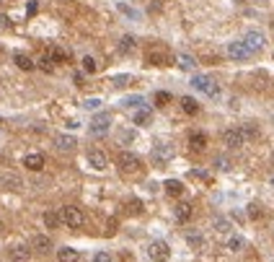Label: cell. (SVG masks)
<instances>
[{
	"instance_id": "cell-1",
	"label": "cell",
	"mask_w": 274,
	"mask_h": 262,
	"mask_svg": "<svg viewBox=\"0 0 274 262\" xmlns=\"http://www.w3.org/2000/svg\"><path fill=\"white\" fill-rule=\"evenodd\" d=\"M60 215H62V223L67 226V229H83V223H86L83 210L75 208V205H65Z\"/></svg>"
},
{
	"instance_id": "cell-2",
	"label": "cell",
	"mask_w": 274,
	"mask_h": 262,
	"mask_svg": "<svg viewBox=\"0 0 274 262\" xmlns=\"http://www.w3.org/2000/svg\"><path fill=\"white\" fill-rule=\"evenodd\" d=\"M191 86L197 88V91H202L204 96H220V86L215 83V78H210V75H194L191 78Z\"/></svg>"
},
{
	"instance_id": "cell-3",
	"label": "cell",
	"mask_w": 274,
	"mask_h": 262,
	"mask_svg": "<svg viewBox=\"0 0 274 262\" xmlns=\"http://www.w3.org/2000/svg\"><path fill=\"white\" fill-rule=\"evenodd\" d=\"M117 164H119V172H124V174H137V172L142 169L140 156H135V153H130V151H122Z\"/></svg>"
},
{
	"instance_id": "cell-4",
	"label": "cell",
	"mask_w": 274,
	"mask_h": 262,
	"mask_svg": "<svg viewBox=\"0 0 274 262\" xmlns=\"http://www.w3.org/2000/svg\"><path fill=\"white\" fill-rule=\"evenodd\" d=\"M225 52H228V58L235 60V63H243V60H248L251 55H254V52H251V50L246 47V42H243V39H241V42H230Z\"/></svg>"
},
{
	"instance_id": "cell-5",
	"label": "cell",
	"mask_w": 274,
	"mask_h": 262,
	"mask_svg": "<svg viewBox=\"0 0 274 262\" xmlns=\"http://www.w3.org/2000/svg\"><path fill=\"white\" fill-rule=\"evenodd\" d=\"M223 143L230 148V151H238L241 145H246V135H243V130L230 128V130H225V132H223Z\"/></svg>"
},
{
	"instance_id": "cell-6",
	"label": "cell",
	"mask_w": 274,
	"mask_h": 262,
	"mask_svg": "<svg viewBox=\"0 0 274 262\" xmlns=\"http://www.w3.org/2000/svg\"><path fill=\"white\" fill-rule=\"evenodd\" d=\"M147 257H150L153 262H168L171 247H168L166 242H153L150 247H147Z\"/></svg>"
},
{
	"instance_id": "cell-7",
	"label": "cell",
	"mask_w": 274,
	"mask_h": 262,
	"mask_svg": "<svg viewBox=\"0 0 274 262\" xmlns=\"http://www.w3.org/2000/svg\"><path fill=\"white\" fill-rule=\"evenodd\" d=\"M88 164H91V169H96V172H104V169L109 166V156L101 151V148H91L88 151Z\"/></svg>"
},
{
	"instance_id": "cell-8",
	"label": "cell",
	"mask_w": 274,
	"mask_h": 262,
	"mask_svg": "<svg viewBox=\"0 0 274 262\" xmlns=\"http://www.w3.org/2000/svg\"><path fill=\"white\" fill-rule=\"evenodd\" d=\"M109 128H111V115H98V117H93V122H91L88 130H91L93 138H98V135H106Z\"/></svg>"
},
{
	"instance_id": "cell-9",
	"label": "cell",
	"mask_w": 274,
	"mask_h": 262,
	"mask_svg": "<svg viewBox=\"0 0 274 262\" xmlns=\"http://www.w3.org/2000/svg\"><path fill=\"white\" fill-rule=\"evenodd\" d=\"M243 42H246V47L254 52V55L261 52V50H264V44H267V39H264V34H261V31H246Z\"/></svg>"
},
{
	"instance_id": "cell-10",
	"label": "cell",
	"mask_w": 274,
	"mask_h": 262,
	"mask_svg": "<svg viewBox=\"0 0 274 262\" xmlns=\"http://www.w3.org/2000/svg\"><path fill=\"white\" fill-rule=\"evenodd\" d=\"M150 158H153V164H158V166H161V164H166V161H171V158H174V148L161 143V145H155V148H153Z\"/></svg>"
},
{
	"instance_id": "cell-11",
	"label": "cell",
	"mask_w": 274,
	"mask_h": 262,
	"mask_svg": "<svg viewBox=\"0 0 274 262\" xmlns=\"http://www.w3.org/2000/svg\"><path fill=\"white\" fill-rule=\"evenodd\" d=\"M132 122H135V125H140V128H147V125L153 122V109H150V107H140V109H135Z\"/></svg>"
},
{
	"instance_id": "cell-12",
	"label": "cell",
	"mask_w": 274,
	"mask_h": 262,
	"mask_svg": "<svg viewBox=\"0 0 274 262\" xmlns=\"http://www.w3.org/2000/svg\"><path fill=\"white\" fill-rule=\"evenodd\" d=\"M24 166L29 169V172H42V169H44V156H42V153H29V156H24Z\"/></svg>"
},
{
	"instance_id": "cell-13",
	"label": "cell",
	"mask_w": 274,
	"mask_h": 262,
	"mask_svg": "<svg viewBox=\"0 0 274 262\" xmlns=\"http://www.w3.org/2000/svg\"><path fill=\"white\" fill-rule=\"evenodd\" d=\"M75 145H78V140L73 135H57V151L70 153V151H75Z\"/></svg>"
},
{
	"instance_id": "cell-14",
	"label": "cell",
	"mask_w": 274,
	"mask_h": 262,
	"mask_svg": "<svg viewBox=\"0 0 274 262\" xmlns=\"http://www.w3.org/2000/svg\"><path fill=\"white\" fill-rule=\"evenodd\" d=\"M21 185H24V182H21L16 174H3V177H0V187H3V190L16 192V190H21Z\"/></svg>"
},
{
	"instance_id": "cell-15",
	"label": "cell",
	"mask_w": 274,
	"mask_h": 262,
	"mask_svg": "<svg viewBox=\"0 0 274 262\" xmlns=\"http://www.w3.org/2000/svg\"><path fill=\"white\" fill-rule=\"evenodd\" d=\"M189 148L191 151H204V148H207V135L204 132H191L189 135Z\"/></svg>"
},
{
	"instance_id": "cell-16",
	"label": "cell",
	"mask_w": 274,
	"mask_h": 262,
	"mask_svg": "<svg viewBox=\"0 0 274 262\" xmlns=\"http://www.w3.org/2000/svg\"><path fill=\"white\" fill-rule=\"evenodd\" d=\"M163 190L168 192L171 197H179V195H184V185H181L179 179H166V182H163Z\"/></svg>"
},
{
	"instance_id": "cell-17",
	"label": "cell",
	"mask_w": 274,
	"mask_h": 262,
	"mask_svg": "<svg viewBox=\"0 0 274 262\" xmlns=\"http://www.w3.org/2000/svg\"><path fill=\"white\" fill-rule=\"evenodd\" d=\"M34 249H37L39 255H47V252H52V242H49V236H44V234L34 236Z\"/></svg>"
},
{
	"instance_id": "cell-18",
	"label": "cell",
	"mask_w": 274,
	"mask_h": 262,
	"mask_svg": "<svg viewBox=\"0 0 274 262\" xmlns=\"http://www.w3.org/2000/svg\"><path fill=\"white\" fill-rule=\"evenodd\" d=\"M78 249H73V247H60L57 249V260L60 262H78Z\"/></svg>"
},
{
	"instance_id": "cell-19",
	"label": "cell",
	"mask_w": 274,
	"mask_h": 262,
	"mask_svg": "<svg viewBox=\"0 0 274 262\" xmlns=\"http://www.w3.org/2000/svg\"><path fill=\"white\" fill-rule=\"evenodd\" d=\"M135 47H137V39L132 37V34H124V37L119 39V52L122 55H132Z\"/></svg>"
},
{
	"instance_id": "cell-20",
	"label": "cell",
	"mask_w": 274,
	"mask_h": 262,
	"mask_svg": "<svg viewBox=\"0 0 274 262\" xmlns=\"http://www.w3.org/2000/svg\"><path fill=\"white\" fill-rule=\"evenodd\" d=\"M13 63L21 67V70H34V67H37V63H34L29 55H24V52H16L13 55Z\"/></svg>"
},
{
	"instance_id": "cell-21",
	"label": "cell",
	"mask_w": 274,
	"mask_h": 262,
	"mask_svg": "<svg viewBox=\"0 0 274 262\" xmlns=\"http://www.w3.org/2000/svg\"><path fill=\"white\" fill-rule=\"evenodd\" d=\"M191 215H194V210H191L189 202H179V205H176V221H179V223H186Z\"/></svg>"
},
{
	"instance_id": "cell-22",
	"label": "cell",
	"mask_w": 274,
	"mask_h": 262,
	"mask_svg": "<svg viewBox=\"0 0 274 262\" xmlns=\"http://www.w3.org/2000/svg\"><path fill=\"white\" fill-rule=\"evenodd\" d=\"M29 247H24V244H16L13 249H10V260H16V262H26L29 260Z\"/></svg>"
},
{
	"instance_id": "cell-23",
	"label": "cell",
	"mask_w": 274,
	"mask_h": 262,
	"mask_svg": "<svg viewBox=\"0 0 274 262\" xmlns=\"http://www.w3.org/2000/svg\"><path fill=\"white\" fill-rule=\"evenodd\" d=\"M60 221H62L60 213H54V210H47V213H44V226H47V229H57V226H60Z\"/></svg>"
},
{
	"instance_id": "cell-24",
	"label": "cell",
	"mask_w": 274,
	"mask_h": 262,
	"mask_svg": "<svg viewBox=\"0 0 274 262\" xmlns=\"http://www.w3.org/2000/svg\"><path fill=\"white\" fill-rule=\"evenodd\" d=\"M181 109H184L186 115H197V112H199V104H197V99L184 96V99H181Z\"/></svg>"
},
{
	"instance_id": "cell-25",
	"label": "cell",
	"mask_w": 274,
	"mask_h": 262,
	"mask_svg": "<svg viewBox=\"0 0 274 262\" xmlns=\"http://www.w3.org/2000/svg\"><path fill=\"white\" fill-rule=\"evenodd\" d=\"M176 63H179L181 70H194V67H197V60H194L191 55H179Z\"/></svg>"
},
{
	"instance_id": "cell-26",
	"label": "cell",
	"mask_w": 274,
	"mask_h": 262,
	"mask_svg": "<svg viewBox=\"0 0 274 262\" xmlns=\"http://www.w3.org/2000/svg\"><path fill=\"white\" fill-rule=\"evenodd\" d=\"M186 244H189L191 249H202V247H204V236L197 234V231H189V234H186Z\"/></svg>"
},
{
	"instance_id": "cell-27",
	"label": "cell",
	"mask_w": 274,
	"mask_h": 262,
	"mask_svg": "<svg viewBox=\"0 0 274 262\" xmlns=\"http://www.w3.org/2000/svg\"><path fill=\"white\" fill-rule=\"evenodd\" d=\"M47 55H49L52 63H65L67 60V50H62V47H52Z\"/></svg>"
},
{
	"instance_id": "cell-28",
	"label": "cell",
	"mask_w": 274,
	"mask_h": 262,
	"mask_svg": "<svg viewBox=\"0 0 274 262\" xmlns=\"http://www.w3.org/2000/svg\"><path fill=\"white\" fill-rule=\"evenodd\" d=\"M243 247H246L243 236H230V239H228V249H230V252H241Z\"/></svg>"
},
{
	"instance_id": "cell-29",
	"label": "cell",
	"mask_w": 274,
	"mask_h": 262,
	"mask_svg": "<svg viewBox=\"0 0 274 262\" xmlns=\"http://www.w3.org/2000/svg\"><path fill=\"white\" fill-rule=\"evenodd\" d=\"M230 229H233V223L228 218H215V231L218 234H230Z\"/></svg>"
},
{
	"instance_id": "cell-30",
	"label": "cell",
	"mask_w": 274,
	"mask_h": 262,
	"mask_svg": "<svg viewBox=\"0 0 274 262\" xmlns=\"http://www.w3.org/2000/svg\"><path fill=\"white\" fill-rule=\"evenodd\" d=\"M147 60H150L153 65H168V63H166L168 55H166V52H150V55H147Z\"/></svg>"
},
{
	"instance_id": "cell-31",
	"label": "cell",
	"mask_w": 274,
	"mask_h": 262,
	"mask_svg": "<svg viewBox=\"0 0 274 262\" xmlns=\"http://www.w3.org/2000/svg\"><path fill=\"white\" fill-rule=\"evenodd\" d=\"M117 8H119V13H124V16H130L132 21H137V18H140V13H137V10H135V8H130L127 3H117Z\"/></svg>"
},
{
	"instance_id": "cell-32",
	"label": "cell",
	"mask_w": 274,
	"mask_h": 262,
	"mask_svg": "<svg viewBox=\"0 0 274 262\" xmlns=\"http://www.w3.org/2000/svg\"><path fill=\"white\" fill-rule=\"evenodd\" d=\"M83 70H86V73H96V70H98V63L91 58V55H86V58H83Z\"/></svg>"
},
{
	"instance_id": "cell-33",
	"label": "cell",
	"mask_w": 274,
	"mask_h": 262,
	"mask_svg": "<svg viewBox=\"0 0 274 262\" xmlns=\"http://www.w3.org/2000/svg\"><path fill=\"white\" fill-rule=\"evenodd\" d=\"M246 213H248V218H251V221H259V218H261V205H256V202H251Z\"/></svg>"
},
{
	"instance_id": "cell-34",
	"label": "cell",
	"mask_w": 274,
	"mask_h": 262,
	"mask_svg": "<svg viewBox=\"0 0 274 262\" xmlns=\"http://www.w3.org/2000/svg\"><path fill=\"white\" fill-rule=\"evenodd\" d=\"M127 208H130L132 215H140V213L145 210V208H142V200H130V202H127Z\"/></svg>"
},
{
	"instance_id": "cell-35",
	"label": "cell",
	"mask_w": 274,
	"mask_h": 262,
	"mask_svg": "<svg viewBox=\"0 0 274 262\" xmlns=\"http://www.w3.org/2000/svg\"><path fill=\"white\" fill-rule=\"evenodd\" d=\"M168 101H171V94H168V91H158V94H155V104H158V107H166Z\"/></svg>"
},
{
	"instance_id": "cell-36",
	"label": "cell",
	"mask_w": 274,
	"mask_h": 262,
	"mask_svg": "<svg viewBox=\"0 0 274 262\" xmlns=\"http://www.w3.org/2000/svg\"><path fill=\"white\" fill-rule=\"evenodd\" d=\"M215 166H218L220 172H228V169H230V161H228L225 156H218V158H215Z\"/></svg>"
},
{
	"instance_id": "cell-37",
	"label": "cell",
	"mask_w": 274,
	"mask_h": 262,
	"mask_svg": "<svg viewBox=\"0 0 274 262\" xmlns=\"http://www.w3.org/2000/svg\"><path fill=\"white\" fill-rule=\"evenodd\" d=\"M39 65H42V70H47V73L54 70V65H52V60H49V55H44V58L39 60Z\"/></svg>"
},
{
	"instance_id": "cell-38",
	"label": "cell",
	"mask_w": 274,
	"mask_h": 262,
	"mask_svg": "<svg viewBox=\"0 0 274 262\" xmlns=\"http://www.w3.org/2000/svg\"><path fill=\"white\" fill-rule=\"evenodd\" d=\"M101 107V99H86L83 101V109H98Z\"/></svg>"
},
{
	"instance_id": "cell-39",
	"label": "cell",
	"mask_w": 274,
	"mask_h": 262,
	"mask_svg": "<svg viewBox=\"0 0 274 262\" xmlns=\"http://www.w3.org/2000/svg\"><path fill=\"white\" fill-rule=\"evenodd\" d=\"M122 104H124V107H135V104H140V107H142V96H130V99H124Z\"/></svg>"
},
{
	"instance_id": "cell-40",
	"label": "cell",
	"mask_w": 274,
	"mask_h": 262,
	"mask_svg": "<svg viewBox=\"0 0 274 262\" xmlns=\"http://www.w3.org/2000/svg\"><path fill=\"white\" fill-rule=\"evenodd\" d=\"M93 262H111V255H109V252H96V255H93Z\"/></svg>"
},
{
	"instance_id": "cell-41",
	"label": "cell",
	"mask_w": 274,
	"mask_h": 262,
	"mask_svg": "<svg viewBox=\"0 0 274 262\" xmlns=\"http://www.w3.org/2000/svg\"><path fill=\"white\" fill-rule=\"evenodd\" d=\"M130 83V75H117L114 78V86H127Z\"/></svg>"
},
{
	"instance_id": "cell-42",
	"label": "cell",
	"mask_w": 274,
	"mask_h": 262,
	"mask_svg": "<svg viewBox=\"0 0 274 262\" xmlns=\"http://www.w3.org/2000/svg\"><path fill=\"white\" fill-rule=\"evenodd\" d=\"M194 179H202V182H210V174L207 172H191Z\"/></svg>"
},
{
	"instance_id": "cell-43",
	"label": "cell",
	"mask_w": 274,
	"mask_h": 262,
	"mask_svg": "<svg viewBox=\"0 0 274 262\" xmlns=\"http://www.w3.org/2000/svg\"><path fill=\"white\" fill-rule=\"evenodd\" d=\"M0 26H3V29H10V18L3 16V13H0Z\"/></svg>"
},
{
	"instance_id": "cell-44",
	"label": "cell",
	"mask_w": 274,
	"mask_h": 262,
	"mask_svg": "<svg viewBox=\"0 0 274 262\" xmlns=\"http://www.w3.org/2000/svg\"><path fill=\"white\" fill-rule=\"evenodd\" d=\"M73 81H75V86H86V78H83L81 73H75V78H73Z\"/></svg>"
},
{
	"instance_id": "cell-45",
	"label": "cell",
	"mask_w": 274,
	"mask_h": 262,
	"mask_svg": "<svg viewBox=\"0 0 274 262\" xmlns=\"http://www.w3.org/2000/svg\"><path fill=\"white\" fill-rule=\"evenodd\" d=\"M26 13H29V16H34V13H37V3H29V8H26Z\"/></svg>"
},
{
	"instance_id": "cell-46",
	"label": "cell",
	"mask_w": 274,
	"mask_h": 262,
	"mask_svg": "<svg viewBox=\"0 0 274 262\" xmlns=\"http://www.w3.org/2000/svg\"><path fill=\"white\" fill-rule=\"evenodd\" d=\"M251 3H256V5H267L269 0H251Z\"/></svg>"
},
{
	"instance_id": "cell-47",
	"label": "cell",
	"mask_w": 274,
	"mask_h": 262,
	"mask_svg": "<svg viewBox=\"0 0 274 262\" xmlns=\"http://www.w3.org/2000/svg\"><path fill=\"white\" fill-rule=\"evenodd\" d=\"M3 231H5V223H3V221H0V234H3Z\"/></svg>"
},
{
	"instance_id": "cell-48",
	"label": "cell",
	"mask_w": 274,
	"mask_h": 262,
	"mask_svg": "<svg viewBox=\"0 0 274 262\" xmlns=\"http://www.w3.org/2000/svg\"><path fill=\"white\" fill-rule=\"evenodd\" d=\"M3 3H8V0H0V5H3Z\"/></svg>"
},
{
	"instance_id": "cell-49",
	"label": "cell",
	"mask_w": 274,
	"mask_h": 262,
	"mask_svg": "<svg viewBox=\"0 0 274 262\" xmlns=\"http://www.w3.org/2000/svg\"><path fill=\"white\" fill-rule=\"evenodd\" d=\"M0 58H3V47H0Z\"/></svg>"
},
{
	"instance_id": "cell-50",
	"label": "cell",
	"mask_w": 274,
	"mask_h": 262,
	"mask_svg": "<svg viewBox=\"0 0 274 262\" xmlns=\"http://www.w3.org/2000/svg\"><path fill=\"white\" fill-rule=\"evenodd\" d=\"M272 187H274V177H272Z\"/></svg>"
}]
</instances>
